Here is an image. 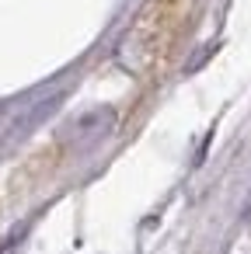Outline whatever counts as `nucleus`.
I'll use <instances>...</instances> for the list:
<instances>
[{
    "label": "nucleus",
    "instance_id": "f257e3e1",
    "mask_svg": "<svg viewBox=\"0 0 251 254\" xmlns=\"http://www.w3.org/2000/svg\"><path fill=\"white\" fill-rule=\"evenodd\" d=\"M112 112L105 108V112H91V115H84V119H77L74 126H67V139H74V143H84V139H94V136H101L108 126H112Z\"/></svg>",
    "mask_w": 251,
    "mask_h": 254
}]
</instances>
